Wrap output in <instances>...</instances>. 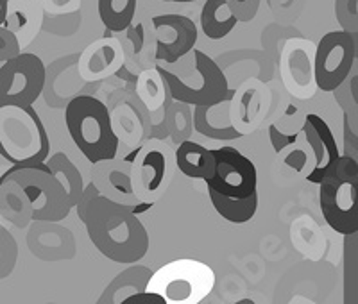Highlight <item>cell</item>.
<instances>
[{
	"mask_svg": "<svg viewBox=\"0 0 358 304\" xmlns=\"http://www.w3.org/2000/svg\"><path fill=\"white\" fill-rule=\"evenodd\" d=\"M156 29V59L176 63L196 47L199 31L185 15H158L152 18Z\"/></svg>",
	"mask_w": 358,
	"mask_h": 304,
	"instance_id": "7c38bea8",
	"label": "cell"
},
{
	"mask_svg": "<svg viewBox=\"0 0 358 304\" xmlns=\"http://www.w3.org/2000/svg\"><path fill=\"white\" fill-rule=\"evenodd\" d=\"M0 156L25 168L50 156V140L33 104L0 99Z\"/></svg>",
	"mask_w": 358,
	"mask_h": 304,
	"instance_id": "3957f363",
	"label": "cell"
},
{
	"mask_svg": "<svg viewBox=\"0 0 358 304\" xmlns=\"http://www.w3.org/2000/svg\"><path fill=\"white\" fill-rule=\"evenodd\" d=\"M215 158V172L208 181V188L229 197H248L255 194L258 187L257 166L248 156L235 147L212 149Z\"/></svg>",
	"mask_w": 358,
	"mask_h": 304,
	"instance_id": "8fae6325",
	"label": "cell"
},
{
	"mask_svg": "<svg viewBox=\"0 0 358 304\" xmlns=\"http://www.w3.org/2000/svg\"><path fill=\"white\" fill-rule=\"evenodd\" d=\"M262 0H226L229 11L238 22H251L257 17Z\"/></svg>",
	"mask_w": 358,
	"mask_h": 304,
	"instance_id": "44dd1931",
	"label": "cell"
},
{
	"mask_svg": "<svg viewBox=\"0 0 358 304\" xmlns=\"http://www.w3.org/2000/svg\"><path fill=\"white\" fill-rule=\"evenodd\" d=\"M208 106H196V115H194V124H196V129L199 131L201 134L208 136L212 140H233V138H241L242 133L236 131L235 127L228 126L224 129H213L210 124H208Z\"/></svg>",
	"mask_w": 358,
	"mask_h": 304,
	"instance_id": "d6986e66",
	"label": "cell"
},
{
	"mask_svg": "<svg viewBox=\"0 0 358 304\" xmlns=\"http://www.w3.org/2000/svg\"><path fill=\"white\" fill-rule=\"evenodd\" d=\"M194 50V59H196V70L199 72L201 79H203V85L199 88H192V86L185 85L179 78H176L174 73H171L169 70L156 66V72L162 75V79L167 85L171 97L178 102H185V104L208 106V108H213L220 102L228 101L233 92L229 89L228 78L222 72V68L203 50Z\"/></svg>",
	"mask_w": 358,
	"mask_h": 304,
	"instance_id": "52a82bcc",
	"label": "cell"
},
{
	"mask_svg": "<svg viewBox=\"0 0 358 304\" xmlns=\"http://www.w3.org/2000/svg\"><path fill=\"white\" fill-rule=\"evenodd\" d=\"M99 17L111 33H122L133 24L136 0H99Z\"/></svg>",
	"mask_w": 358,
	"mask_h": 304,
	"instance_id": "ac0fdd59",
	"label": "cell"
},
{
	"mask_svg": "<svg viewBox=\"0 0 358 304\" xmlns=\"http://www.w3.org/2000/svg\"><path fill=\"white\" fill-rule=\"evenodd\" d=\"M208 195H210V201H212L217 213L228 222L236 224V226L249 222L257 215L258 191L248 195V197H229V195L219 194L213 188H208Z\"/></svg>",
	"mask_w": 358,
	"mask_h": 304,
	"instance_id": "9a60e30c",
	"label": "cell"
},
{
	"mask_svg": "<svg viewBox=\"0 0 358 304\" xmlns=\"http://www.w3.org/2000/svg\"><path fill=\"white\" fill-rule=\"evenodd\" d=\"M76 206L90 240L108 260L117 263H136L147 254L149 235L136 215L149 210L151 203L142 206L115 203L111 197L102 195L92 182L83 188Z\"/></svg>",
	"mask_w": 358,
	"mask_h": 304,
	"instance_id": "6da1fadb",
	"label": "cell"
},
{
	"mask_svg": "<svg viewBox=\"0 0 358 304\" xmlns=\"http://www.w3.org/2000/svg\"><path fill=\"white\" fill-rule=\"evenodd\" d=\"M238 20L229 11L226 0H206L201 11V29L210 40H224Z\"/></svg>",
	"mask_w": 358,
	"mask_h": 304,
	"instance_id": "2e32d148",
	"label": "cell"
},
{
	"mask_svg": "<svg viewBox=\"0 0 358 304\" xmlns=\"http://www.w3.org/2000/svg\"><path fill=\"white\" fill-rule=\"evenodd\" d=\"M9 0H0V25H4L6 17H8Z\"/></svg>",
	"mask_w": 358,
	"mask_h": 304,
	"instance_id": "603a6c76",
	"label": "cell"
},
{
	"mask_svg": "<svg viewBox=\"0 0 358 304\" xmlns=\"http://www.w3.org/2000/svg\"><path fill=\"white\" fill-rule=\"evenodd\" d=\"M303 134L306 136V142H308L313 154H315V168L308 174V182L319 184L326 175V172L330 171V166L337 161V158L341 156V150H338L337 140H335L330 126L319 115H306Z\"/></svg>",
	"mask_w": 358,
	"mask_h": 304,
	"instance_id": "4fadbf2b",
	"label": "cell"
},
{
	"mask_svg": "<svg viewBox=\"0 0 358 304\" xmlns=\"http://www.w3.org/2000/svg\"><path fill=\"white\" fill-rule=\"evenodd\" d=\"M9 179L20 184L33 206V219L38 220H62L83 194L81 174L62 152L38 165L13 166L0 178V188Z\"/></svg>",
	"mask_w": 358,
	"mask_h": 304,
	"instance_id": "7a4b0ae2",
	"label": "cell"
},
{
	"mask_svg": "<svg viewBox=\"0 0 358 304\" xmlns=\"http://www.w3.org/2000/svg\"><path fill=\"white\" fill-rule=\"evenodd\" d=\"M45 79V65L36 54H17L0 63V99L34 104L43 92Z\"/></svg>",
	"mask_w": 358,
	"mask_h": 304,
	"instance_id": "30bf717a",
	"label": "cell"
},
{
	"mask_svg": "<svg viewBox=\"0 0 358 304\" xmlns=\"http://www.w3.org/2000/svg\"><path fill=\"white\" fill-rule=\"evenodd\" d=\"M171 154V147L152 140L129 156V159H133L129 187L134 197L155 204L165 194L174 172Z\"/></svg>",
	"mask_w": 358,
	"mask_h": 304,
	"instance_id": "8992f818",
	"label": "cell"
},
{
	"mask_svg": "<svg viewBox=\"0 0 358 304\" xmlns=\"http://www.w3.org/2000/svg\"><path fill=\"white\" fill-rule=\"evenodd\" d=\"M163 2H196V0H163Z\"/></svg>",
	"mask_w": 358,
	"mask_h": 304,
	"instance_id": "cb8c5ba5",
	"label": "cell"
},
{
	"mask_svg": "<svg viewBox=\"0 0 358 304\" xmlns=\"http://www.w3.org/2000/svg\"><path fill=\"white\" fill-rule=\"evenodd\" d=\"M215 274L206 263L197 260H176L151 274L147 290L165 303L197 304L212 294Z\"/></svg>",
	"mask_w": 358,
	"mask_h": 304,
	"instance_id": "5b68a950",
	"label": "cell"
},
{
	"mask_svg": "<svg viewBox=\"0 0 358 304\" xmlns=\"http://www.w3.org/2000/svg\"><path fill=\"white\" fill-rule=\"evenodd\" d=\"M357 57L355 34L331 31L319 40L313 59V82L322 92H335L351 73Z\"/></svg>",
	"mask_w": 358,
	"mask_h": 304,
	"instance_id": "ba28073f",
	"label": "cell"
},
{
	"mask_svg": "<svg viewBox=\"0 0 358 304\" xmlns=\"http://www.w3.org/2000/svg\"><path fill=\"white\" fill-rule=\"evenodd\" d=\"M22 52V45L13 31L0 25V63L11 59Z\"/></svg>",
	"mask_w": 358,
	"mask_h": 304,
	"instance_id": "7402d4cb",
	"label": "cell"
},
{
	"mask_svg": "<svg viewBox=\"0 0 358 304\" xmlns=\"http://www.w3.org/2000/svg\"><path fill=\"white\" fill-rule=\"evenodd\" d=\"M358 178L338 175L334 172L319 182V203L324 220L341 235H355L358 231Z\"/></svg>",
	"mask_w": 358,
	"mask_h": 304,
	"instance_id": "9c48e42d",
	"label": "cell"
},
{
	"mask_svg": "<svg viewBox=\"0 0 358 304\" xmlns=\"http://www.w3.org/2000/svg\"><path fill=\"white\" fill-rule=\"evenodd\" d=\"M65 124L73 143L90 163L111 161L118 152L106 104L92 95L73 97L65 108Z\"/></svg>",
	"mask_w": 358,
	"mask_h": 304,
	"instance_id": "277c9868",
	"label": "cell"
},
{
	"mask_svg": "<svg viewBox=\"0 0 358 304\" xmlns=\"http://www.w3.org/2000/svg\"><path fill=\"white\" fill-rule=\"evenodd\" d=\"M335 15L338 22L346 27L348 33L357 31V0H337Z\"/></svg>",
	"mask_w": 358,
	"mask_h": 304,
	"instance_id": "ffe728a7",
	"label": "cell"
},
{
	"mask_svg": "<svg viewBox=\"0 0 358 304\" xmlns=\"http://www.w3.org/2000/svg\"><path fill=\"white\" fill-rule=\"evenodd\" d=\"M151 272L147 270V267H131L126 272H122L120 276L115 277L111 281L110 287L104 290L99 303H122L126 299V290L131 288V294H140L147 290V283H149Z\"/></svg>",
	"mask_w": 358,
	"mask_h": 304,
	"instance_id": "e0dca14e",
	"label": "cell"
},
{
	"mask_svg": "<svg viewBox=\"0 0 358 304\" xmlns=\"http://www.w3.org/2000/svg\"><path fill=\"white\" fill-rule=\"evenodd\" d=\"M174 163L187 178L203 179L208 181L215 172V158L212 149L199 145V143L185 140L179 143L178 150L174 152Z\"/></svg>",
	"mask_w": 358,
	"mask_h": 304,
	"instance_id": "5bb4252c",
	"label": "cell"
}]
</instances>
